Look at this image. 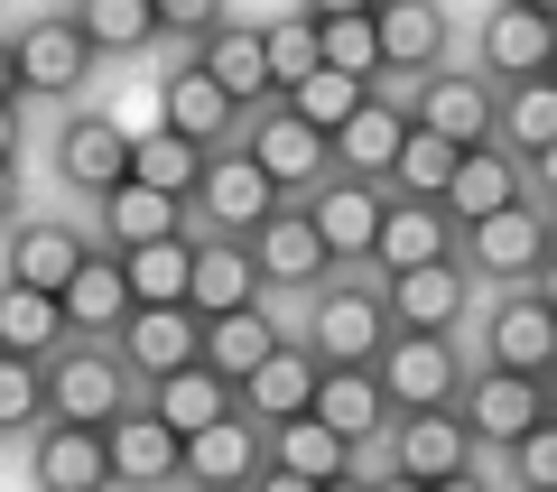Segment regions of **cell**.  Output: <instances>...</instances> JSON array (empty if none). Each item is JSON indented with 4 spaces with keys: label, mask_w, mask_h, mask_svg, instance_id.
I'll list each match as a JSON object with an SVG mask.
<instances>
[{
    "label": "cell",
    "mask_w": 557,
    "mask_h": 492,
    "mask_svg": "<svg viewBox=\"0 0 557 492\" xmlns=\"http://www.w3.org/2000/svg\"><path fill=\"white\" fill-rule=\"evenodd\" d=\"M548 251H557V242H548V205H539V196H520V205H502V214H483V223L456 233L465 279H483V288H530Z\"/></svg>",
    "instance_id": "6da1fadb"
},
{
    "label": "cell",
    "mask_w": 557,
    "mask_h": 492,
    "mask_svg": "<svg viewBox=\"0 0 557 492\" xmlns=\"http://www.w3.org/2000/svg\"><path fill=\"white\" fill-rule=\"evenodd\" d=\"M298 344L317 362H372L381 344H391V307H381V279H325V288H307V325Z\"/></svg>",
    "instance_id": "7a4b0ae2"
},
{
    "label": "cell",
    "mask_w": 557,
    "mask_h": 492,
    "mask_svg": "<svg viewBox=\"0 0 557 492\" xmlns=\"http://www.w3.org/2000/svg\"><path fill=\"white\" fill-rule=\"evenodd\" d=\"M38 372H47V418H65V428H112V418L131 409V372H121V354H102V344L65 335Z\"/></svg>",
    "instance_id": "3957f363"
},
{
    "label": "cell",
    "mask_w": 557,
    "mask_h": 492,
    "mask_svg": "<svg viewBox=\"0 0 557 492\" xmlns=\"http://www.w3.org/2000/svg\"><path fill=\"white\" fill-rule=\"evenodd\" d=\"M465 372H474V362L456 354V335H399L391 325V344L372 354V381H381L391 409H456Z\"/></svg>",
    "instance_id": "277c9868"
},
{
    "label": "cell",
    "mask_w": 557,
    "mask_h": 492,
    "mask_svg": "<svg viewBox=\"0 0 557 492\" xmlns=\"http://www.w3.org/2000/svg\"><path fill=\"white\" fill-rule=\"evenodd\" d=\"M242 158H251L260 177L278 186V196H307V186L317 177H335V158H325V131H307L298 112H288V102H260V112H242V139H233Z\"/></svg>",
    "instance_id": "5b68a950"
},
{
    "label": "cell",
    "mask_w": 557,
    "mask_h": 492,
    "mask_svg": "<svg viewBox=\"0 0 557 492\" xmlns=\"http://www.w3.org/2000/svg\"><path fill=\"white\" fill-rule=\"evenodd\" d=\"M502 112V84H483L474 65H428L409 94V131H437L446 149H483Z\"/></svg>",
    "instance_id": "8992f818"
},
{
    "label": "cell",
    "mask_w": 557,
    "mask_h": 492,
    "mask_svg": "<svg viewBox=\"0 0 557 492\" xmlns=\"http://www.w3.org/2000/svg\"><path fill=\"white\" fill-rule=\"evenodd\" d=\"M381 307H391L399 335H456L474 316V279H465V260H418V270L381 279Z\"/></svg>",
    "instance_id": "52a82bcc"
},
{
    "label": "cell",
    "mask_w": 557,
    "mask_h": 492,
    "mask_svg": "<svg viewBox=\"0 0 557 492\" xmlns=\"http://www.w3.org/2000/svg\"><path fill=\"white\" fill-rule=\"evenodd\" d=\"M186 205H196V223H205V233H223V242H251L260 223L278 214V186L260 177V168H251L242 149H214V158H205V177H196V196H186Z\"/></svg>",
    "instance_id": "ba28073f"
},
{
    "label": "cell",
    "mask_w": 557,
    "mask_h": 492,
    "mask_svg": "<svg viewBox=\"0 0 557 492\" xmlns=\"http://www.w3.org/2000/svg\"><path fill=\"white\" fill-rule=\"evenodd\" d=\"M159 131L196 139L205 158H214V149H233V139H242V102H233V94H223V84H214V75L196 65V47H186V57L168 65V84H159Z\"/></svg>",
    "instance_id": "9c48e42d"
},
{
    "label": "cell",
    "mask_w": 557,
    "mask_h": 492,
    "mask_svg": "<svg viewBox=\"0 0 557 492\" xmlns=\"http://www.w3.org/2000/svg\"><path fill=\"white\" fill-rule=\"evenodd\" d=\"M456 418H465V436H474V455H502L511 436H530L548 409H539V381L530 372H493V362H483V372H465Z\"/></svg>",
    "instance_id": "30bf717a"
},
{
    "label": "cell",
    "mask_w": 557,
    "mask_h": 492,
    "mask_svg": "<svg viewBox=\"0 0 557 492\" xmlns=\"http://www.w3.org/2000/svg\"><path fill=\"white\" fill-rule=\"evenodd\" d=\"M381 465L409 473V483H446V473L483 465V455H474V436H465L456 409H399L391 436H381Z\"/></svg>",
    "instance_id": "8fae6325"
},
{
    "label": "cell",
    "mask_w": 557,
    "mask_h": 492,
    "mask_svg": "<svg viewBox=\"0 0 557 492\" xmlns=\"http://www.w3.org/2000/svg\"><path fill=\"white\" fill-rule=\"evenodd\" d=\"M94 47H84V28L75 20H28L20 38H10V75H20V94H47V102H65V94H84L94 84Z\"/></svg>",
    "instance_id": "7c38bea8"
},
{
    "label": "cell",
    "mask_w": 557,
    "mask_h": 492,
    "mask_svg": "<svg viewBox=\"0 0 557 492\" xmlns=\"http://www.w3.org/2000/svg\"><path fill=\"white\" fill-rule=\"evenodd\" d=\"M298 205H307V223H317V242L335 251V270H344V260H362V270H372V233H381L391 186H372V177H317Z\"/></svg>",
    "instance_id": "4fadbf2b"
},
{
    "label": "cell",
    "mask_w": 557,
    "mask_h": 492,
    "mask_svg": "<svg viewBox=\"0 0 557 492\" xmlns=\"http://www.w3.org/2000/svg\"><path fill=\"white\" fill-rule=\"evenodd\" d=\"M260 465H270V436H260V418L223 409L214 428H196V436H186L177 483H196V492H251V473H260Z\"/></svg>",
    "instance_id": "5bb4252c"
},
{
    "label": "cell",
    "mask_w": 557,
    "mask_h": 492,
    "mask_svg": "<svg viewBox=\"0 0 557 492\" xmlns=\"http://www.w3.org/2000/svg\"><path fill=\"white\" fill-rule=\"evenodd\" d=\"M483 362L493 372H548L557 362V316L539 307V288H493V307H483Z\"/></svg>",
    "instance_id": "9a60e30c"
},
{
    "label": "cell",
    "mask_w": 557,
    "mask_h": 492,
    "mask_svg": "<svg viewBox=\"0 0 557 492\" xmlns=\"http://www.w3.org/2000/svg\"><path fill=\"white\" fill-rule=\"evenodd\" d=\"M548 57H557V20H539L520 0H493V20L474 28V75L483 84H530V75H548Z\"/></svg>",
    "instance_id": "2e32d148"
},
{
    "label": "cell",
    "mask_w": 557,
    "mask_h": 492,
    "mask_svg": "<svg viewBox=\"0 0 557 492\" xmlns=\"http://www.w3.org/2000/svg\"><path fill=\"white\" fill-rule=\"evenodd\" d=\"M251 260H260V288H298V297L335 279V251L317 242V223H307L298 196H278V214L251 233Z\"/></svg>",
    "instance_id": "e0dca14e"
},
{
    "label": "cell",
    "mask_w": 557,
    "mask_h": 492,
    "mask_svg": "<svg viewBox=\"0 0 557 492\" xmlns=\"http://www.w3.org/2000/svg\"><path fill=\"white\" fill-rule=\"evenodd\" d=\"M372 38H381V75H428V65H446V38H456V20H446V0H372Z\"/></svg>",
    "instance_id": "ac0fdd59"
},
{
    "label": "cell",
    "mask_w": 557,
    "mask_h": 492,
    "mask_svg": "<svg viewBox=\"0 0 557 492\" xmlns=\"http://www.w3.org/2000/svg\"><path fill=\"white\" fill-rule=\"evenodd\" d=\"M196 344H205V316H186V307H131L112 354H121L131 381H168V372L196 362Z\"/></svg>",
    "instance_id": "d6986e66"
},
{
    "label": "cell",
    "mask_w": 557,
    "mask_h": 492,
    "mask_svg": "<svg viewBox=\"0 0 557 492\" xmlns=\"http://www.w3.org/2000/svg\"><path fill=\"white\" fill-rule=\"evenodd\" d=\"M399 139H409V102H391V94L372 84V94L354 102V121L325 139V158H335V177H372V186H391Z\"/></svg>",
    "instance_id": "ffe728a7"
},
{
    "label": "cell",
    "mask_w": 557,
    "mask_h": 492,
    "mask_svg": "<svg viewBox=\"0 0 557 492\" xmlns=\"http://www.w3.org/2000/svg\"><path fill=\"white\" fill-rule=\"evenodd\" d=\"M530 196V168H520L511 149H493V139H483V149H456V177H446V196H437V214L456 223H483V214H502V205H520Z\"/></svg>",
    "instance_id": "44dd1931"
},
{
    "label": "cell",
    "mask_w": 557,
    "mask_h": 492,
    "mask_svg": "<svg viewBox=\"0 0 557 492\" xmlns=\"http://www.w3.org/2000/svg\"><path fill=\"white\" fill-rule=\"evenodd\" d=\"M307 409H317L325 418V428H335L344 436V446H381V436H391V399H381V381H372V362H325V372H317V399H307Z\"/></svg>",
    "instance_id": "7402d4cb"
},
{
    "label": "cell",
    "mask_w": 557,
    "mask_h": 492,
    "mask_svg": "<svg viewBox=\"0 0 557 492\" xmlns=\"http://www.w3.org/2000/svg\"><path fill=\"white\" fill-rule=\"evenodd\" d=\"M260 260L251 242H223V233H196V260H186V316H233V307H260Z\"/></svg>",
    "instance_id": "603a6c76"
},
{
    "label": "cell",
    "mask_w": 557,
    "mask_h": 492,
    "mask_svg": "<svg viewBox=\"0 0 557 492\" xmlns=\"http://www.w3.org/2000/svg\"><path fill=\"white\" fill-rule=\"evenodd\" d=\"M317 372H325V362L307 354L298 335H278V344H270V362H260V372L233 391V409H242V418H260V428H278V418H298L307 399H317Z\"/></svg>",
    "instance_id": "cb8c5ba5"
},
{
    "label": "cell",
    "mask_w": 557,
    "mask_h": 492,
    "mask_svg": "<svg viewBox=\"0 0 557 492\" xmlns=\"http://www.w3.org/2000/svg\"><path fill=\"white\" fill-rule=\"evenodd\" d=\"M102 455H112V483H139V492H159V483H177V455H186V436L177 428H159V418L139 409H121L112 428H102Z\"/></svg>",
    "instance_id": "d4e9b609"
},
{
    "label": "cell",
    "mask_w": 557,
    "mask_h": 492,
    "mask_svg": "<svg viewBox=\"0 0 557 492\" xmlns=\"http://www.w3.org/2000/svg\"><path fill=\"white\" fill-rule=\"evenodd\" d=\"M418 260H456V223L418 196H391L381 205V233H372V270L391 279V270H418Z\"/></svg>",
    "instance_id": "484cf974"
},
{
    "label": "cell",
    "mask_w": 557,
    "mask_h": 492,
    "mask_svg": "<svg viewBox=\"0 0 557 492\" xmlns=\"http://www.w3.org/2000/svg\"><path fill=\"white\" fill-rule=\"evenodd\" d=\"M38 492H112V455H102V428H65V418H38Z\"/></svg>",
    "instance_id": "4316f807"
},
{
    "label": "cell",
    "mask_w": 557,
    "mask_h": 492,
    "mask_svg": "<svg viewBox=\"0 0 557 492\" xmlns=\"http://www.w3.org/2000/svg\"><path fill=\"white\" fill-rule=\"evenodd\" d=\"M57 168H65V186L102 196V186L131 177V131H121L112 112H75V121H65V139H57Z\"/></svg>",
    "instance_id": "83f0119b"
},
{
    "label": "cell",
    "mask_w": 557,
    "mask_h": 492,
    "mask_svg": "<svg viewBox=\"0 0 557 492\" xmlns=\"http://www.w3.org/2000/svg\"><path fill=\"white\" fill-rule=\"evenodd\" d=\"M57 316H65V335H75V344H94V335H121V316H131L121 260H112V251H84V270L57 288Z\"/></svg>",
    "instance_id": "f1b7e54d"
},
{
    "label": "cell",
    "mask_w": 557,
    "mask_h": 492,
    "mask_svg": "<svg viewBox=\"0 0 557 492\" xmlns=\"http://www.w3.org/2000/svg\"><path fill=\"white\" fill-rule=\"evenodd\" d=\"M288 335V325H278L270 307H233V316H205V344H196V362L205 372H223L242 391V381L260 372V362H270V344Z\"/></svg>",
    "instance_id": "f546056e"
},
{
    "label": "cell",
    "mask_w": 557,
    "mask_h": 492,
    "mask_svg": "<svg viewBox=\"0 0 557 492\" xmlns=\"http://www.w3.org/2000/svg\"><path fill=\"white\" fill-rule=\"evenodd\" d=\"M94 205H102V242H112V251H139V242L186 233V205H177V196H159V186H139V177L102 186Z\"/></svg>",
    "instance_id": "4dcf8cb0"
},
{
    "label": "cell",
    "mask_w": 557,
    "mask_h": 492,
    "mask_svg": "<svg viewBox=\"0 0 557 492\" xmlns=\"http://www.w3.org/2000/svg\"><path fill=\"white\" fill-rule=\"evenodd\" d=\"M84 251H94V242H84L75 223H20V233H10V288L57 297L65 279L84 270Z\"/></svg>",
    "instance_id": "1f68e13d"
},
{
    "label": "cell",
    "mask_w": 557,
    "mask_h": 492,
    "mask_svg": "<svg viewBox=\"0 0 557 492\" xmlns=\"http://www.w3.org/2000/svg\"><path fill=\"white\" fill-rule=\"evenodd\" d=\"M260 436H270V465H278V473H307V483H335V473H354V465H362V455L344 446V436L325 428L317 409L278 418V428H260Z\"/></svg>",
    "instance_id": "d6a6232c"
},
{
    "label": "cell",
    "mask_w": 557,
    "mask_h": 492,
    "mask_svg": "<svg viewBox=\"0 0 557 492\" xmlns=\"http://www.w3.org/2000/svg\"><path fill=\"white\" fill-rule=\"evenodd\" d=\"M196 65L242 102V112H260V102H270V57H260V28H233V20L205 28V38H196Z\"/></svg>",
    "instance_id": "836d02e7"
},
{
    "label": "cell",
    "mask_w": 557,
    "mask_h": 492,
    "mask_svg": "<svg viewBox=\"0 0 557 492\" xmlns=\"http://www.w3.org/2000/svg\"><path fill=\"white\" fill-rule=\"evenodd\" d=\"M139 409L159 418V428H177V436H196V428H214L223 409H233V381L223 372H205V362H186V372H168V381H149V399Z\"/></svg>",
    "instance_id": "e575fe53"
},
{
    "label": "cell",
    "mask_w": 557,
    "mask_h": 492,
    "mask_svg": "<svg viewBox=\"0 0 557 492\" xmlns=\"http://www.w3.org/2000/svg\"><path fill=\"white\" fill-rule=\"evenodd\" d=\"M112 260H121V288H131V307H186V260H196V233L139 242V251H112Z\"/></svg>",
    "instance_id": "d590c367"
},
{
    "label": "cell",
    "mask_w": 557,
    "mask_h": 492,
    "mask_svg": "<svg viewBox=\"0 0 557 492\" xmlns=\"http://www.w3.org/2000/svg\"><path fill=\"white\" fill-rule=\"evenodd\" d=\"M557 139V84L530 75V84H502V112H493V149H511L520 168H530L539 149Z\"/></svg>",
    "instance_id": "8d00e7d4"
},
{
    "label": "cell",
    "mask_w": 557,
    "mask_h": 492,
    "mask_svg": "<svg viewBox=\"0 0 557 492\" xmlns=\"http://www.w3.org/2000/svg\"><path fill=\"white\" fill-rule=\"evenodd\" d=\"M65 20L84 28L94 57H139V47H159V10H149V0H75Z\"/></svg>",
    "instance_id": "74e56055"
},
{
    "label": "cell",
    "mask_w": 557,
    "mask_h": 492,
    "mask_svg": "<svg viewBox=\"0 0 557 492\" xmlns=\"http://www.w3.org/2000/svg\"><path fill=\"white\" fill-rule=\"evenodd\" d=\"M131 177L186 205V196H196V177H205V149H196V139H177V131H159V121H149V131H131Z\"/></svg>",
    "instance_id": "f35d334b"
},
{
    "label": "cell",
    "mask_w": 557,
    "mask_h": 492,
    "mask_svg": "<svg viewBox=\"0 0 557 492\" xmlns=\"http://www.w3.org/2000/svg\"><path fill=\"white\" fill-rule=\"evenodd\" d=\"M57 344H65V316H57V297H38V288H0V354L47 362Z\"/></svg>",
    "instance_id": "ab89813d"
},
{
    "label": "cell",
    "mask_w": 557,
    "mask_h": 492,
    "mask_svg": "<svg viewBox=\"0 0 557 492\" xmlns=\"http://www.w3.org/2000/svg\"><path fill=\"white\" fill-rule=\"evenodd\" d=\"M362 94H372V84H354V75H335V65H317V75H307V84H288L278 102H288V112H298L307 131H325V139H335L344 121H354V102H362Z\"/></svg>",
    "instance_id": "60d3db41"
},
{
    "label": "cell",
    "mask_w": 557,
    "mask_h": 492,
    "mask_svg": "<svg viewBox=\"0 0 557 492\" xmlns=\"http://www.w3.org/2000/svg\"><path fill=\"white\" fill-rule=\"evenodd\" d=\"M446 177H456V149H446L437 131H409V139H399V158H391V196L437 205V196H446Z\"/></svg>",
    "instance_id": "b9f144b4"
},
{
    "label": "cell",
    "mask_w": 557,
    "mask_h": 492,
    "mask_svg": "<svg viewBox=\"0 0 557 492\" xmlns=\"http://www.w3.org/2000/svg\"><path fill=\"white\" fill-rule=\"evenodd\" d=\"M317 65H335V75H354V84H381L372 10H354V20H317Z\"/></svg>",
    "instance_id": "7bdbcfd3"
},
{
    "label": "cell",
    "mask_w": 557,
    "mask_h": 492,
    "mask_svg": "<svg viewBox=\"0 0 557 492\" xmlns=\"http://www.w3.org/2000/svg\"><path fill=\"white\" fill-rule=\"evenodd\" d=\"M260 57H270V94H288V84H307L317 75V20H270L260 28Z\"/></svg>",
    "instance_id": "ee69618b"
},
{
    "label": "cell",
    "mask_w": 557,
    "mask_h": 492,
    "mask_svg": "<svg viewBox=\"0 0 557 492\" xmlns=\"http://www.w3.org/2000/svg\"><path fill=\"white\" fill-rule=\"evenodd\" d=\"M502 473H511L520 492H557V418H539L530 436H511V446H502Z\"/></svg>",
    "instance_id": "f6af8a7d"
},
{
    "label": "cell",
    "mask_w": 557,
    "mask_h": 492,
    "mask_svg": "<svg viewBox=\"0 0 557 492\" xmlns=\"http://www.w3.org/2000/svg\"><path fill=\"white\" fill-rule=\"evenodd\" d=\"M47 418V372L38 362H20V354H0V436L10 428H38Z\"/></svg>",
    "instance_id": "bcb514c9"
},
{
    "label": "cell",
    "mask_w": 557,
    "mask_h": 492,
    "mask_svg": "<svg viewBox=\"0 0 557 492\" xmlns=\"http://www.w3.org/2000/svg\"><path fill=\"white\" fill-rule=\"evenodd\" d=\"M149 10H159V38H186V47L205 28H223V0H149Z\"/></svg>",
    "instance_id": "7dc6e473"
},
{
    "label": "cell",
    "mask_w": 557,
    "mask_h": 492,
    "mask_svg": "<svg viewBox=\"0 0 557 492\" xmlns=\"http://www.w3.org/2000/svg\"><path fill=\"white\" fill-rule=\"evenodd\" d=\"M530 196H539V205H557V139L530 158Z\"/></svg>",
    "instance_id": "c3c4849f"
},
{
    "label": "cell",
    "mask_w": 557,
    "mask_h": 492,
    "mask_svg": "<svg viewBox=\"0 0 557 492\" xmlns=\"http://www.w3.org/2000/svg\"><path fill=\"white\" fill-rule=\"evenodd\" d=\"M428 492H502V473H483V465H465V473H446V483H428Z\"/></svg>",
    "instance_id": "681fc988"
},
{
    "label": "cell",
    "mask_w": 557,
    "mask_h": 492,
    "mask_svg": "<svg viewBox=\"0 0 557 492\" xmlns=\"http://www.w3.org/2000/svg\"><path fill=\"white\" fill-rule=\"evenodd\" d=\"M0 168H20V102H0Z\"/></svg>",
    "instance_id": "f907efd6"
},
{
    "label": "cell",
    "mask_w": 557,
    "mask_h": 492,
    "mask_svg": "<svg viewBox=\"0 0 557 492\" xmlns=\"http://www.w3.org/2000/svg\"><path fill=\"white\" fill-rule=\"evenodd\" d=\"M251 492H317V483H307V473H278V465H260V473H251Z\"/></svg>",
    "instance_id": "816d5d0a"
},
{
    "label": "cell",
    "mask_w": 557,
    "mask_h": 492,
    "mask_svg": "<svg viewBox=\"0 0 557 492\" xmlns=\"http://www.w3.org/2000/svg\"><path fill=\"white\" fill-rule=\"evenodd\" d=\"M307 20H354V10H372V0H298Z\"/></svg>",
    "instance_id": "f5cc1de1"
},
{
    "label": "cell",
    "mask_w": 557,
    "mask_h": 492,
    "mask_svg": "<svg viewBox=\"0 0 557 492\" xmlns=\"http://www.w3.org/2000/svg\"><path fill=\"white\" fill-rule=\"evenodd\" d=\"M362 483H372V492H428V483H409V473H391V465H372Z\"/></svg>",
    "instance_id": "db71d44e"
},
{
    "label": "cell",
    "mask_w": 557,
    "mask_h": 492,
    "mask_svg": "<svg viewBox=\"0 0 557 492\" xmlns=\"http://www.w3.org/2000/svg\"><path fill=\"white\" fill-rule=\"evenodd\" d=\"M530 288H539V307H548V316H557V251H548V260H539V279H530Z\"/></svg>",
    "instance_id": "11a10c76"
},
{
    "label": "cell",
    "mask_w": 557,
    "mask_h": 492,
    "mask_svg": "<svg viewBox=\"0 0 557 492\" xmlns=\"http://www.w3.org/2000/svg\"><path fill=\"white\" fill-rule=\"evenodd\" d=\"M20 214V168H0V223Z\"/></svg>",
    "instance_id": "9f6ffc18"
},
{
    "label": "cell",
    "mask_w": 557,
    "mask_h": 492,
    "mask_svg": "<svg viewBox=\"0 0 557 492\" xmlns=\"http://www.w3.org/2000/svg\"><path fill=\"white\" fill-rule=\"evenodd\" d=\"M0 102H20V75H10V38H0Z\"/></svg>",
    "instance_id": "6f0895ef"
},
{
    "label": "cell",
    "mask_w": 557,
    "mask_h": 492,
    "mask_svg": "<svg viewBox=\"0 0 557 492\" xmlns=\"http://www.w3.org/2000/svg\"><path fill=\"white\" fill-rule=\"evenodd\" d=\"M539 409L557 418V362H548V372H539Z\"/></svg>",
    "instance_id": "680465c9"
},
{
    "label": "cell",
    "mask_w": 557,
    "mask_h": 492,
    "mask_svg": "<svg viewBox=\"0 0 557 492\" xmlns=\"http://www.w3.org/2000/svg\"><path fill=\"white\" fill-rule=\"evenodd\" d=\"M317 492H372V483H362V465H354V473H335V483H317Z\"/></svg>",
    "instance_id": "91938a15"
},
{
    "label": "cell",
    "mask_w": 557,
    "mask_h": 492,
    "mask_svg": "<svg viewBox=\"0 0 557 492\" xmlns=\"http://www.w3.org/2000/svg\"><path fill=\"white\" fill-rule=\"evenodd\" d=\"M520 10H539V20H557V0H520Z\"/></svg>",
    "instance_id": "94428289"
},
{
    "label": "cell",
    "mask_w": 557,
    "mask_h": 492,
    "mask_svg": "<svg viewBox=\"0 0 557 492\" xmlns=\"http://www.w3.org/2000/svg\"><path fill=\"white\" fill-rule=\"evenodd\" d=\"M548 242H557V205H548Z\"/></svg>",
    "instance_id": "6125c7cd"
},
{
    "label": "cell",
    "mask_w": 557,
    "mask_h": 492,
    "mask_svg": "<svg viewBox=\"0 0 557 492\" xmlns=\"http://www.w3.org/2000/svg\"><path fill=\"white\" fill-rule=\"evenodd\" d=\"M548 84H557V57H548Z\"/></svg>",
    "instance_id": "be15d7a7"
}]
</instances>
